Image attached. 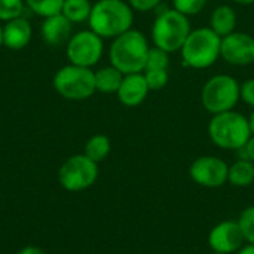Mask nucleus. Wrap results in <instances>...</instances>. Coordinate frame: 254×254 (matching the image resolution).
Masks as SVG:
<instances>
[{"instance_id": "1", "label": "nucleus", "mask_w": 254, "mask_h": 254, "mask_svg": "<svg viewBox=\"0 0 254 254\" xmlns=\"http://www.w3.org/2000/svg\"><path fill=\"white\" fill-rule=\"evenodd\" d=\"M88 22L101 39H115L132 28L134 9L124 0H97Z\"/></svg>"}, {"instance_id": "2", "label": "nucleus", "mask_w": 254, "mask_h": 254, "mask_svg": "<svg viewBox=\"0 0 254 254\" xmlns=\"http://www.w3.org/2000/svg\"><path fill=\"white\" fill-rule=\"evenodd\" d=\"M149 43L140 30H128L113 39L109 51L110 64L122 74L143 73L146 68Z\"/></svg>"}, {"instance_id": "3", "label": "nucleus", "mask_w": 254, "mask_h": 254, "mask_svg": "<svg viewBox=\"0 0 254 254\" xmlns=\"http://www.w3.org/2000/svg\"><path fill=\"white\" fill-rule=\"evenodd\" d=\"M208 135L217 147L238 152L247 144L253 134L249 125V118L240 112L229 110L213 115L208 124Z\"/></svg>"}, {"instance_id": "4", "label": "nucleus", "mask_w": 254, "mask_h": 254, "mask_svg": "<svg viewBox=\"0 0 254 254\" xmlns=\"http://www.w3.org/2000/svg\"><path fill=\"white\" fill-rule=\"evenodd\" d=\"M222 37L210 27L192 30L182 51L183 64L192 68H208L220 58Z\"/></svg>"}, {"instance_id": "5", "label": "nucleus", "mask_w": 254, "mask_h": 254, "mask_svg": "<svg viewBox=\"0 0 254 254\" xmlns=\"http://www.w3.org/2000/svg\"><path fill=\"white\" fill-rule=\"evenodd\" d=\"M190 31V22L186 15L176 9H165L158 13L153 22L152 39L155 46L167 51L168 54H174L183 48Z\"/></svg>"}, {"instance_id": "6", "label": "nucleus", "mask_w": 254, "mask_h": 254, "mask_svg": "<svg viewBox=\"0 0 254 254\" xmlns=\"http://www.w3.org/2000/svg\"><path fill=\"white\" fill-rule=\"evenodd\" d=\"M52 86L63 98L71 101L88 100L97 91L94 71L74 64L61 67L52 79Z\"/></svg>"}, {"instance_id": "7", "label": "nucleus", "mask_w": 254, "mask_h": 254, "mask_svg": "<svg viewBox=\"0 0 254 254\" xmlns=\"http://www.w3.org/2000/svg\"><path fill=\"white\" fill-rule=\"evenodd\" d=\"M238 101L240 82L231 74H216L202 86L201 103L202 107L211 115L234 110Z\"/></svg>"}, {"instance_id": "8", "label": "nucleus", "mask_w": 254, "mask_h": 254, "mask_svg": "<svg viewBox=\"0 0 254 254\" xmlns=\"http://www.w3.org/2000/svg\"><path fill=\"white\" fill-rule=\"evenodd\" d=\"M98 179V164L83 155H73L64 161L58 171L60 185L68 192L89 189Z\"/></svg>"}, {"instance_id": "9", "label": "nucleus", "mask_w": 254, "mask_h": 254, "mask_svg": "<svg viewBox=\"0 0 254 254\" xmlns=\"http://www.w3.org/2000/svg\"><path fill=\"white\" fill-rule=\"evenodd\" d=\"M103 39L92 30L77 31L70 37L65 46V55L70 64L80 67H94L103 57Z\"/></svg>"}, {"instance_id": "10", "label": "nucleus", "mask_w": 254, "mask_h": 254, "mask_svg": "<svg viewBox=\"0 0 254 254\" xmlns=\"http://www.w3.org/2000/svg\"><path fill=\"white\" fill-rule=\"evenodd\" d=\"M229 165L217 156H199L189 167L190 179L207 189H217L228 183Z\"/></svg>"}, {"instance_id": "11", "label": "nucleus", "mask_w": 254, "mask_h": 254, "mask_svg": "<svg viewBox=\"0 0 254 254\" xmlns=\"http://www.w3.org/2000/svg\"><path fill=\"white\" fill-rule=\"evenodd\" d=\"M220 58L237 67L250 65L254 63V37L244 31H234L222 37Z\"/></svg>"}, {"instance_id": "12", "label": "nucleus", "mask_w": 254, "mask_h": 254, "mask_svg": "<svg viewBox=\"0 0 254 254\" xmlns=\"http://www.w3.org/2000/svg\"><path fill=\"white\" fill-rule=\"evenodd\" d=\"M208 246L211 252L220 254H237L246 240L237 220H223L217 223L208 234Z\"/></svg>"}, {"instance_id": "13", "label": "nucleus", "mask_w": 254, "mask_h": 254, "mask_svg": "<svg viewBox=\"0 0 254 254\" xmlns=\"http://www.w3.org/2000/svg\"><path fill=\"white\" fill-rule=\"evenodd\" d=\"M149 91L144 73H132L124 76L116 95L125 107H137L147 98Z\"/></svg>"}, {"instance_id": "14", "label": "nucleus", "mask_w": 254, "mask_h": 254, "mask_svg": "<svg viewBox=\"0 0 254 254\" xmlns=\"http://www.w3.org/2000/svg\"><path fill=\"white\" fill-rule=\"evenodd\" d=\"M40 34L48 45L61 46L71 37V22L63 13L48 16L42 22Z\"/></svg>"}, {"instance_id": "15", "label": "nucleus", "mask_w": 254, "mask_h": 254, "mask_svg": "<svg viewBox=\"0 0 254 254\" xmlns=\"http://www.w3.org/2000/svg\"><path fill=\"white\" fill-rule=\"evenodd\" d=\"M31 36V24L22 15L7 21L3 25V45L12 51H19L25 48L30 43Z\"/></svg>"}, {"instance_id": "16", "label": "nucleus", "mask_w": 254, "mask_h": 254, "mask_svg": "<svg viewBox=\"0 0 254 254\" xmlns=\"http://www.w3.org/2000/svg\"><path fill=\"white\" fill-rule=\"evenodd\" d=\"M210 28L220 37H225L237 28V13L229 4L217 6L210 16Z\"/></svg>"}, {"instance_id": "17", "label": "nucleus", "mask_w": 254, "mask_h": 254, "mask_svg": "<svg viewBox=\"0 0 254 254\" xmlns=\"http://www.w3.org/2000/svg\"><path fill=\"white\" fill-rule=\"evenodd\" d=\"M228 182L235 188H249L254 185V162L240 158L229 165Z\"/></svg>"}, {"instance_id": "18", "label": "nucleus", "mask_w": 254, "mask_h": 254, "mask_svg": "<svg viewBox=\"0 0 254 254\" xmlns=\"http://www.w3.org/2000/svg\"><path fill=\"white\" fill-rule=\"evenodd\" d=\"M94 74H95V89L103 94H116L125 76L112 64L94 71Z\"/></svg>"}, {"instance_id": "19", "label": "nucleus", "mask_w": 254, "mask_h": 254, "mask_svg": "<svg viewBox=\"0 0 254 254\" xmlns=\"http://www.w3.org/2000/svg\"><path fill=\"white\" fill-rule=\"evenodd\" d=\"M91 10H92L91 0H64L63 7H61V13L71 24L88 21Z\"/></svg>"}, {"instance_id": "20", "label": "nucleus", "mask_w": 254, "mask_h": 254, "mask_svg": "<svg viewBox=\"0 0 254 254\" xmlns=\"http://www.w3.org/2000/svg\"><path fill=\"white\" fill-rule=\"evenodd\" d=\"M110 150H112V143H110L109 137L104 134H95L86 141L83 153L89 159H92L94 162L98 164L109 156Z\"/></svg>"}, {"instance_id": "21", "label": "nucleus", "mask_w": 254, "mask_h": 254, "mask_svg": "<svg viewBox=\"0 0 254 254\" xmlns=\"http://www.w3.org/2000/svg\"><path fill=\"white\" fill-rule=\"evenodd\" d=\"M24 3L42 18H48L57 13H61L64 0H24Z\"/></svg>"}, {"instance_id": "22", "label": "nucleus", "mask_w": 254, "mask_h": 254, "mask_svg": "<svg viewBox=\"0 0 254 254\" xmlns=\"http://www.w3.org/2000/svg\"><path fill=\"white\" fill-rule=\"evenodd\" d=\"M168 67H170V54L158 46L150 48L144 70H168Z\"/></svg>"}, {"instance_id": "23", "label": "nucleus", "mask_w": 254, "mask_h": 254, "mask_svg": "<svg viewBox=\"0 0 254 254\" xmlns=\"http://www.w3.org/2000/svg\"><path fill=\"white\" fill-rule=\"evenodd\" d=\"M237 222L240 225L246 244H254V205L243 210Z\"/></svg>"}, {"instance_id": "24", "label": "nucleus", "mask_w": 254, "mask_h": 254, "mask_svg": "<svg viewBox=\"0 0 254 254\" xmlns=\"http://www.w3.org/2000/svg\"><path fill=\"white\" fill-rule=\"evenodd\" d=\"M24 0H0V21H10L22 15Z\"/></svg>"}, {"instance_id": "25", "label": "nucleus", "mask_w": 254, "mask_h": 254, "mask_svg": "<svg viewBox=\"0 0 254 254\" xmlns=\"http://www.w3.org/2000/svg\"><path fill=\"white\" fill-rule=\"evenodd\" d=\"M173 9L189 16L198 15L207 6V0H173Z\"/></svg>"}, {"instance_id": "26", "label": "nucleus", "mask_w": 254, "mask_h": 254, "mask_svg": "<svg viewBox=\"0 0 254 254\" xmlns=\"http://www.w3.org/2000/svg\"><path fill=\"white\" fill-rule=\"evenodd\" d=\"M143 73L150 91H159L165 88L170 80L168 70H144Z\"/></svg>"}, {"instance_id": "27", "label": "nucleus", "mask_w": 254, "mask_h": 254, "mask_svg": "<svg viewBox=\"0 0 254 254\" xmlns=\"http://www.w3.org/2000/svg\"><path fill=\"white\" fill-rule=\"evenodd\" d=\"M240 100L254 109V77L240 83Z\"/></svg>"}, {"instance_id": "28", "label": "nucleus", "mask_w": 254, "mask_h": 254, "mask_svg": "<svg viewBox=\"0 0 254 254\" xmlns=\"http://www.w3.org/2000/svg\"><path fill=\"white\" fill-rule=\"evenodd\" d=\"M161 1L162 0H128L129 6L137 12H149L152 9H156Z\"/></svg>"}, {"instance_id": "29", "label": "nucleus", "mask_w": 254, "mask_h": 254, "mask_svg": "<svg viewBox=\"0 0 254 254\" xmlns=\"http://www.w3.org/2000/svg\"><path fill=\"white\" fill-rule=\"evenodd\" d=\"M238 152L241 153V158L249 159V161L254 162V135L250 137V140L247 141V144H246L243 149H240Z\"/></svg>"}, {"instance_id": "30", "label": "nucleus", "mask_w": 254, "mask_h": 254, "mask_svg": "<svg viewBox=\"0 0 254 254\" xmlns=\"http://www.w3.org/2000/svg\"><path fill=\"white\" fill-rule=\"evenodd\" d=\"M18 254H45V252L39 247H34V246H28V247H24L22 250H19Z\"/></svg>"}, {"instance_id": "31", "label": "nucleus", "mask_w": 254, "mask_h": 254, "mask_svg": "<svg viewBox=\"0 0 254 254\" xmlns=\"http://www.w3.org/2000/svg\"><path fill=\"white\" fill-rule=\"evenodd\" d=\"M237 254H254V244H246Z\"/></svg>"}, {"instance_id": "32", "label": "nucleus", "mask_w": 254, "mask_h": 254, "mask_svg": "<svg viewBox=\"0 0 254 254\" xmlns=\"http://www.w3.org/2000/svg\"><path fill=\"white\" fill-rule=\"evenodd\" d=\"M249 125H250V129H252V134L254 135V110L252 112L250 118H249Z\"/></svg>"}, {"instance_id": "33", "label": "nucleus", "mask_w": 254, "mask_h": 254, "mask_svg": "<svg viewBox=\"0 0 254 254\" xmlns=\"http://www.w3.org/2000/svg\"><path fill=\"white\" fill-rule=\"evenodd\" d=\"M235 3H238V4H244V6H247V4H254V0H234Z\"/></svg>"}, {"instance_id": "34", "label": "nucleus", "mask_w": 254, "mask_h": 254, "mask_svg": "<svg viewBox=\"0 0 254 254\" xmlns=\"http://www.w3.org/2000/svg\"><path fill=\"white\" fill-rule=\"evenodd\" d=\"M3 45V27L0 25V46Z\"/></svg>"}, {"instance_id": "35", "label": "nucleus", "mask_w": 254, "mask_h": 254, "mask_svg": "<svg viewBox=\"0 0 254 254\" xmlns=\"http://www.w3.org/2000/svg\"><path fill=\"white\" fill-rule=\"evenodd\" d=\"M210 254H220V253H214V252H211V253Z\"/></svg>"}, {"instance_id": "36", "label": "nucleus", "mask_w": 254, "mask_h": 254, "mask_svg": "<svg viewBox=\"0 0 254 254\" xmlns=\"http://www.w3.org/2000/svg\"><path fill=\"white\" fill-rule=\"evenodd\" d=\"M91 1H92V0H91ZM95 1H97V0H95Z\"/></svg>"}, {"instance_id": "37", "label": "nucleus", "mask_w": 254, "mask_h": 254, "mask_svg": "<svg viewBox=\"0 0 254 254\" xmlns=\"http://www.w3.org/2000/svg\"><path fill=\"white\" fill-rule=\"evenodd\" d=\"M253 186H254V185H253Z\"/></svg>"}]
</instances>
